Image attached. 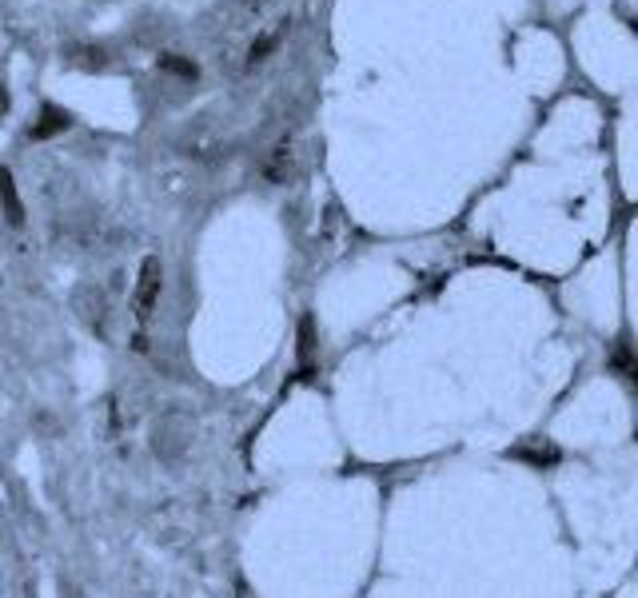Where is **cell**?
<instances>
[{
  "label": "cell",
  "mask_w": 638,
  "mask_h": 598,
  "mask_svg": "<svg viewBox=\"0 0 638 598\" xmlns=\"http://www.w3.org/2000/svg\"><path fill=\"white\" fill-rule=\"evenodd\" d=\"M164 296V260L160 256H144L140 260V272H136V292H132V315L140 327L152 323L156 307Z\"/></svg>",
  "instance_id": "1"
},
{
  "label": "cell",
  "mask_w": 638,
  "mask_h": 598,
  "mask_svg": "<svg viewBox=\"0 0 638 598\" xmlns=\"http://www.w3.org/2000/svg\"><path fill=\"white\" fill-rule=\"evenodd\" d=\"M288 32H292V16H280V20H272V24H264L256 36H252V44H248V56H244V68H260L264 60H272L276 52H280V44L288 40Z\"/></svg>",
  "instance_id": "2"
},
{
  "label": "cell",
  "mask_w": 638,
  "mask_h": 598,
  "mask_svg": "<svg viewBox=\"0 0 638 598\" xmlns=\"http://www.w3.org/2000/svg\"><path fill=\"white\" fill-rule=\"evenodd\" d=\"M188 443H192V427L184 423V415H164L156 427V455L164 463H180Z\"/></svg>",
  "instance_id": "3"
},
{
  "label": "cell",
  "mask_w": 638,
  "mask_h": 598,
  "mask_svg": "<svg viewBox=\"0 0 638 598\" xmlns=\"http://www.w3.org/2000/svg\"><path fill=\"white\" fill-rule=\"evenodd\" d=\"M296 160H300V144H296V136H284L264 160V180L268 184H288L296 176Z\"/></svg>",
  "instance_id": "4"
},
{
  "label": "cell",
  "mask_w": 638,
  "mask_h": 598,
  "mask_svg": "<svg viewBox=\"0 0 638 598\" xmlns=\"http://www.w3.org/2000/svg\"><path fill=\"white\" fill-rule=\"evenodd\" d=\"M0 208H4V220H8L12 228L24 224V204H20V196H16V180H12L8 168H0Z\"/></svg>",
  "instance_id": "5"
},
{
  "label": "cell",
  "mask_w": 638,
  "mask_h": 598,
  "mask_svg": "<svg viewBox=\"0 0 638 598\" xmlns=\"http://www.w3.org/2000/svg\"><path fill=\"white\" fill-rule=\"evenodd\" d=\"M72 120H68V112H60V108H44V124H36L32 128V140H48L52 132H64Z\"/></svg>",
  "instance_id": "6"
},
{
  "label": "cell",
  "mask_w": 638,
  "mask_h": 598,
  "mask_svg": "<svg viewBox=\"0 0 638 598\" xmlns=\"http://www.w3.org/2000/svg\"><path fill=\"white\" fill-rule=\"evenodd\" d=\"M160 68H164V72H172V76L196 80V64H192V60H180V56H160Z\"/></svg>",
  "instance_id": "7"
},
{
  "label": "cell",
  "mask_w": 638,
  "mask_h": 598,
  "mask_svg": "<svg viewBox=\"0 0 638 598\" xmlns=\"http://www.w3.org/2000/svg\"><path fill=\"white\" fill-rule=\"evenodd\" d=\"M164 192H188V176H180V172H164Z\"/></svg>",
  "instance_id": "8"
},
{
  "label": "cell",
  "mask_w": 638,
  "mask_h": 598,
  "mask_svg": "<svg viewBox=\"0 0 638 598\" xmlns=\"http://www.w3.org/2000/svg\"><path fill=\"white\" fill-rule=\"evenodd\" d=\"M264 4H272V0H244V8H248V12H260Z\"/></svg>",
  "instance_id": "9"
},
{
  "label": "cell",
  "mask_w": 638,
  "mask_h": 598,
  "mask_svg": "<svg viewBox=\"0 0 638 598\" xmlns=\"http://www.w3.org/2000/svg\"><path fill=\"white\" fill-rule=\"evenodd\" d=\"M8 112V92H4V84H0V116Z\"/></svg>",
  "instance_id": "10"
},
{
  "label": "cell",
  "mask_w": 638,
  "mask_h": 598,
  "mask_svg": "<svg viewBox=\"0 0 638 598\" xmlns=\"http://www.w3.org/2000/svg\"><path fill=\"white\" fill-rule=\"evenodd\" d=\"M240 598H252V595H248V591H244V587H240Z\"/></svg>",
  "instance_id": "11"
}]
</instances>
